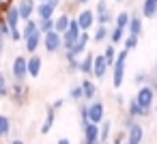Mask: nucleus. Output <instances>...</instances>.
Returning a JSON list of instances; mask_svg holds the SVG:
<instances>
[{"instance_id": "obj_1", "label": "nucleus", "mask_w": 157, "mask_h": 144, "mask_svg": "<svg viewBox=\"0 0 157 144\" xmlns=\"http://www.w3.org/2000/svg\"><path fill=\"white\" fill-rule=\"evenodd\" d=\"M127 50L123 47L121 52H118V58H116V63H114V67H112V86L114 88H121V84H123V80H125V65H127Z\"/></svg>"}, {"instance_id": "obj_2", "label": "nucleus", "mask_w": 157, "mask_h": 144, "mask_svg": "<svg viewBox=\"0 0 157 144\" xmlns=\"http://www.w3.org/2000/svg\"><path fill=\"white\" fill-rule=\"evenodd\" d=\"M11 75H13V82H24L28 75V58L24 56H15L13 63H11Z\"/></svg>"}, {"instance_id": "obj_3", "label": "nucleus", "mask_w": 157, "mask_h": 144, "mask_svg": "<svg viewBox=\"0 0 157 144\" xmlns=\"http://www.w3.org/2000/svg\"><path fill=\"white\" fill-rule=\"evenodd\" d=\"M144 110H148L151 112V108H153V101H155V88L151 86V84H144V86H140L138 88V95L133 97Z\"/></svg>"}, {"instance_id": "obj_4", "label": "nucleus", "mask_w": 157, "mask_h": 144, "mask_svg": "<svg viewBox=\"0 0 157 144\" xmlns=\"http://www.w3.org/2000/svg\"><path fill=\"white\" fill-rule=\"evenodd\" d=\"M43 47H45V52H50V54H56V52H60V50H65V43H63V35L60 32H48L45 37H43Z\"/></svg>"}, {"instance_id": "obj_5", "label": "nucleus", "mask_w": 157, "mask_h": 144, "mask_svg": "<svg viewBox=\"0 0 157 144\" xmlns=\"http://www.w3.org/2000/svg\"><path fill=\"white\" fill-rule=\"evenodd\" d=\"M78 24H80V28L84 30V32H88L93 26H95V22H97V13L93 11V9H82L80 13H78Z\"/></svg>"}, {"instance_id": "obj_6", "label": "nucleus", "mask_w": 157, "mask_h": 144, "mask_svg": "<svg viewBox=\"0 0 157 144\" xmlns=\"http://www.w3.org/2000/svg\"><path fill=\"white\" fill-rule=\"evenodd\" d=\"M9 97L13 99L15 105H24V103L28 101V88L24 86V82H13V86H11V95H9Z\"/></svg>"}, {"instance_id": "obj_7", "label": "nucleus", "mask_w": 157, "mask_h": 144, "mask_svg": "<svg viewBox=\"0 0 157 144\" xmlns=\"http://www.w3.org/2000/svg\"><path fill=\"white\" fill-rule=\"evenodd\" d=\"M103 101H90L88 103V114H90V123H97V125H101L105 118H103Z\"/></svg>"}, {"instance_id": "obj_8", "label": "nucleus", "mask_w": 157, "mask_h": 144, "mask_svg": "<svg viewBox=\"0 0 157 144\" xmlns=\"http://www.w3.org/2000/svg\"><path fill=\"white\" fill-rule=\"evenodd\" d=\"M144 140V127L140 123H133L127 129V144H142Z\"/></svg>"}, {"instance_id": "obj_9", "label": "nucleus", "mask_w": 157, "mask_h": 144, "mask_svg": "<svg viewBox=\"0 0 157 144\" xmlns=\"http://www.w3.org/2000/svg\"><path fill=\"white\" fill-rule=\"evenodd\" d=\"M43 37H45V35H43L41 30H37L35 35H30L28 39H24V47H26V52H28V54H37V47L43 45Z\"/></svg>"}, {"instance_id": "obj_10", "label": "nucleus", "mask_w": 157, "mask_h": 144, "mask_svg": "<svg viewBox=\"0 0 157 144\" xmlns=\"http://www.w3.org/2000/svg\"><path fill=\"white\" fill-rule=\"evenodd\" d=\"M35 2H37V0H20V2H17V9H20V13H22V20H24V22L33 20V13H37Z\"/></svg>"}, {"instance_id": "obj_11", "label": "nucleus", "mask_w": 157, "mask_h": 144, "mask_svg": "<svg viewBox=\"0 0 157 144\" xmlns=\"http://www.w3.org/2000/svg\"><path fill=\"white\" fill-rule=\"evenodd\" d=\"M82 131H84V140L86 142H101V125L88 123Z\"/></svg>"}, {"instance_id": "obj_12", "label": "nucleus", "mask_w": 157, "mask_h": 144, "mask_svg": "<svg viewBox=\"0 0 157 144\" xmlns=\"http://www.w3.org/2000/svg\"><path fill=\"white\" fill-rule=\"evenodd\" d=\"M5 20H7V24L11 26V30H15V28L20 26V22H22V13H20V9H17V5L9 7V9L5 11Z\"/></svg>"}, {"instance_id": "obj_13", "label": "nucleus", "mask_w": 157, "mask_h": 144, "mask_svg": "<svg viewBox=\"0 0 157 144\" xmlns=\"http://www.w3.org/2000/svg\"><path fill=\"white\" fill-rule=\"evenodd\" d=\"M95 54L93 52H86L84 56H82V60H80V73H86V75H93V71H95Z\"/></svg>"}, {"instance_id": "obj_14", "label": "nucleus", "mask_w": 157, "mask_h": 144, "mask_svg": "<svg viewBox=\"0 0 157 144\" xmlns=\"http://www.w3.org/2000/svg\"><path fill=\"white\" fill-rule=\"evenodd\" d=\"M108 69H110V65H108L105 56H103V54H99V56L95 58V71H93V75H95L97 80H103V75L108 73Z\"/></svg>"}, {"instance_id": "obj_15", "label": "nucleus", "mask_w": 157, "mask_h": 144, "mask_svg": "<svg viewBox=\"0 0 157 144\" xmlns=\"http://www.w3.org/2000/svg\"><path fill=\"white\" fill-rule=\"evenodd\" d=\"M41 65H43V58L37 56V54H30V58H28V75L30 78H39Z\"/></svg>"}, {"instance_id": "obj_16", "label": "nucleus", "mask_w": 157, "mask_h": 144, "mask_svg": "<svg viewBox=\"0 0 157 144\" xmlns=\"http://www.w3.org/2000/svg\"><path fill=\"white\" fill-rule=\"evenodd\" d=\"M90 41V35L88 32H82V37H80V41L75 43V47L71 50V52H67V54H73V56H78V58H82L84 54H86V43Z\"/></svg>"}, {"instance_id": "obj_17", "label": "nucleus", "mask_w": 157, "mask_h": 144, "mask_svg": "<svg viewBox=\"0 0 157 144\" xmlns=\"http://www.w3.org/2000/svg\"><path fill=\"white\" fill-rule=\"evenodd\" d=\"M80 84H82V90H84V99H86V101H95V97H97V86H95V82L88 80V78H84Z\"/></svg>"}, {"instance_id": "obj_18", "label": "nucleus", "mask_w": 157, "mask_h": 144, "mask_svg": "<svg viewBox=\"0 0 157 144\" xmlns=\"http://www.w3.org/2000/svg\"><path fill=\"white\" fill-rule=\"evenodd\" d=\"M54 5H50V2H41V5H37V17L39 20H52L54 17Z\"/></svg>"}, {"instance_id": "obj_19", "label": "nucleus", "mask_w": 157, "mask_h": 144, "mask_svg": "<svg viewBox=\"0 0 157 144\" xmlns=\"http://www.w3.org/2000/svg\"><path fill=\"white\" fill-rule=\"evenodd\" d=\"M127 114H129V116H133V118L138 120V118L148 116V110H144V108H142L136 99H131V101H129V110H127Z\"/></svg>"}, {"instance_id": "obj_20", "label": "nucleus", "mask_w": 157, "mask_h": 144, "mask_svg": "<svg viewBox=\"0 0 157 144\" xmlns=\"http://www.w3.org/2000/svg\"><path fill=\"white\" fill-rule=\"evenodd\" d=\"M54 120H56V110H54V105H50V108H48V112H45V120H43V125H41V133H43V135L52 131Z\"/></svg>"}, {"instance_id": "obj_21", "label": "nucleus", "mask_w": 157, "mask_h": 144, "mask_svg": "<svg viewBox=\"0 0 157 144\" xmlns=\"http://www.w3.org/2000/svg\"><path fill=\"white\" fill-rule=\"evenodd\" d=\"M69 26H71V17H69V13H63V15L56 17V32L65 35V32L69 30Z\"/></svg>"}, {"instance_id": "obj_22", "label": "nucleus", "mask_w": 157, "mask_h": 144, "mask_svg": "<svg viewBox=\"0 0 157 144\" xmlns=\"http://www.w3.org/2000/svg\"><path fill=\"white\" fill-rule=\"evenodd\" d=\"M110 35H112V30H110L108 26H101V24H99V26H95V35H93V41H95V43H103V41H105V39H108Z\"/></svg>"}, {"instance_id": "obj_23", "label": "nucleus", "mask_w": 157, "mask_h": 144, "mask_svg": "<svg viewBox=\"0 0 157 144\" xmlns=\"http://www.w3.org/2000/svg\"><path fill=\"white\" fill-rule=\"evenodd\" d=\"M157 15V0H144L142 2V17H155Z\"/></svg>"}, {"instance_id": "obj_24", "label": "nucleus", "mask_w": 157, "mask_h": 144, "mask_svg": "<svg viewBox=\"0 0 157 144\" xmlns=\"http://www.w3.org/2000/svg\"><path fill=\"white\" fill-rule=\"evenodd\" d=\"M129 35H136V37H140L142 35V17L140 15H131V22H129Z\"/></svg>"}, {"instance_id": "obj_25", "label": "nucleus", "mask_w": 157, "mask_h": 144, "mask_svg": "<svg viewBox=\"0 0 157 144\" xmlns=\"http://www.w3.org/2000/svg\"><path fill=\"white\" fill-rule=\"evenodd\" d=\"M103 56H105L108 65H110V67H114V63H116V58H118V52H116V47L110 43V45H105V47H103Z\"/></svg>"}, {"instance_id": "obj_26", "label": "nucleus", "mask_w": 157, "mask_h": 144, "mask_svg": "<svg viewBox=\"0 0 157 144\" xmlns=\"http://www.w3.org/2000/svg\"><path fill=\"white\" fill-rule=\"evenodd\" d=\"M65 60H67V69H69V73L80 71V60H82V58H78V56H73V54H67V52H65Z\"/></svg>"}, {"instance_id": "obj_27", "label": "nucleus", "mask_w": 157, "mask_h": 144, "mask_svg": "<svg viewBox=\"0 0 157 144\" xmlns=\"http://www.w3.org/2000/svg\"><path fill=\"white\" fill-rule=\"evenodd\" d=\"M129 22H131V15H129L127 11H121V13L116 15V28L127 30V28H129Z\"/></svg>"}, {"instance_id": "obj_28", "label": "nucleus", "mask_w": 157, "mask_h": 144, "mask_svg": "<svg viewBox=\"0 0 157 144\" xmlns=\"http://www.w3.org/2000/svg\"><path fill=\"white\" fill-rule=\"evenodd\" d=\"M39 30H41L43 35L54 32V30H56V20H54V17H52V20H39Z\"/></svg>"}, {"instance_id": "obj_29", "label": "nucleus", "mask_w": 157, "mask_h": 144, "mask_svg": "<svg viewBox=\"0 0 157 144\" xmlns=\"http://www.w3.org/2000/svg\"><path fill=\"white\" fill-rule=\"evenodd\" d=\"M39 30V22H35V20H28V22H24V28H22V32H24V39H28L30 35H35Z\"/></svg>"}, {"instance_id": "obj_30", "label": "nucleus", "mask_w": 157, "mask_h": 144, "mask_svg": "<svg viewBox=\"0 0 157 144\" xmlns=\"http://www.w3.org/2000/svg\"><path fill=\"white\" fill-rule=\"evenodd\" d=\"M90 123V114H88V103H82L80 105V125H82V129L86 127Z\"/></svg>"}, {"instance_id": "obj_31", "label": "nucleus", "mask_w": 157, "mask_h": 144, "mask_svg": "<svg viewBox=\"0 0 157 144\" xmlns=\"http://www.w3.org/2000/svg\"><path fill=\"white\" fill-rule=\"evenodd\" d=\"M110 41H112V45H116V43L125 41V30L114 26V28H112V35H110Z\"/></svg>"}, {"instance_id": "obj_32", "label": "nucleus", "mask_w": 157, "mask_h": 144, "mask_svg": "<svg viewBox=\"0 0 157 144\" xmlns=\"http://www.w3.org/2000/svg\"><path fill=\"white\" fill-rule=\"evenodd\" d=\"M69 99H71V101H82V99H84V90H82V84H78V86H73V88L69 90Z\"/></svg>"}, {"instance_id": "obj_33", "label": "nucleus", "mask_w": 157, "mask_h": 144, "mask_svg": "<svg viewBox=\"0 0 157 144\" xmlns=\"http://www.w3.org/2000/svg\"><path fill=\"white\" fill-rule=\"evenodd\" d=\"M110 127H112L110 120H103V123H101V144H110V142H108V140H110Z\"/></svg>"}, {"instance_id": "obj_34", "label": "nucleus", "mask_w": 157, "mask_h": 144, "mask_svg": "<svg viewBox=\"0 0 157 144\" xmlns=\"http://www.w3.org/2000/svg\"><path fill=\"white\" fill-rule=\"evenodd\" d=\"M9 131H11V120H9V116H0V135H9Z\"/></svg>"}, {"instance_id": "obj_35", "label": "nucleus", "mask_w": 157, "mask_h": 144, "mask_svg": "<svg viewBox=\"0 0 157 144\" xmlns=\"http://www.w3.org/2000/svg\"><path fill=\"white\" fill-rule=\"evenodd\" d=\"M11 95V88H9V82H7V75L0 73V97H9Z\"/></svg>"}, {"instance_id": "obj_36", "label": "nucleus", "mask_w": 157, "mask_h": 144, "mask_svg": "<svg viewBox=\"0 0 157 144\" xmlns=\"http://www.w3.org/2000/svg\"><path fill=\"white\" fill-rule=\"evenodd\" d=\"M138 39H140V37H136V35H129V37H125V43H123V45H125V50H127V52L136 50V47H138Z\"/></svg>"}, {"instance_id": "obj_37", "label": "nucleus", "mask_w": 157, "mask_h": 144, "mask_svg": "<svg viewBox=\"0 0 157 144\" xmlns=\"http://www.w3.org/2000/svg\"><path fill=\"white\" fill-rule=\"evenodd\" d=\"M11 32H13V30H11V26H9V24H7V20L2 17V24H0V37H2V39H9V37H11Z\"/></svg>"}, {"instance_id": "obj_38", "label": "nucleus", "mask_w": 157, "mask_h": 144, "mask_svg": "<svg viewBox=\"0 0 157 144\" xmlns=\"http://www.w3.org/2000/svg\"><path fill=\"white\" fill-rule=\"evenodd\" d=\"M108 11H110L108 2H105V0H99V2H97V7H95V13H97V17H99V15H103V13H108Z\"/></svg>"}, {"instance_id": "obj_39", "label": "nucleus", "mask_w": 157, "mask_h": 144, "mask_svg": "<svg viewBox=\"0 0 157 144\" xmlns=\"http://www.w3.org/2000/svg\"><path fill=\"white\" fill-rule=\"evenodd\" d=\"M148 80H151V78H148V73H144V71H140V73L136 71V75H133V82H136V84H146Z\"/></svg>"}, {"instance_id": "obj_40", "label": "nucleus", "mask_w": 157, "mask_h": 144, "mask_svg": "<svg viewBox=\"0 0 157 144\" xmlns=\"http://www.w3.org/2000/svg\"><path fill=\"white\" fill-rule=\"evenodd\" d=\"M114 144H127V129H123L114 135Z\"/></svg>"}, {"instance_id": "obj_41", "label": "nucleus", "mask_w": 157, "mask_h": 144, "mask_svg": "<svg viewBox=\"0 0 157 144\" xmlns=\"http://www.w3.org/2000/svg\"><path fill=\"white\" fill-rule=\"evenodd\" d=\"M133 123H138V120H136L133 116H129V114H125V116H123V127H125V129H129V127H131Z\"/></svg>"}, {"instance_id": "obj_42", "label": "nucleus", "mask_w": 157, "mask_h": 144, "mask_svg": "<svg viewBox=\"0 0 157 144\" xmlns=\"http://www.w3.org/2000/svg\"><path fill=\"white\" fill-rule=\"evenodd\" d=\"M65 105V99H56L54 101V110H58V108H63Z\"/></svg>"}, {"instance_id": "obj_43", "label": "nucleus", "mask_w": 157, "mask_h": 144, "mask_svg": "<svg viewBox=\"0 0 157 144\" xmlns=\"http://www.w3.org/2000/svg\"><path fill=\"white\" fill-rule=\"evenodd\" d=\"M56 144H71V142H69V140H67V138H60V140H58V142H56Z\"/></svg>"}, {"instance_id": "obj_44", "label": "nucleus", "mask_w": 157, "mask_h": 144, "mask_svg": "<svg viewBox=\"0 0 157 144\" xmlns=\"http://www.w3.org/2000/svg\"><path fill=\"white\" fill-rule=\"evenodd\" d=\"M50 5H54V9H56V7L60 5V0H50Z\"/></svg>"}, {"instance_id": "obj_45", "label": "nucleus", "mask_w": 157, "mask_h": 144, "mask_svg": "<svg viewBox=\"0 0 157 144\" xmlns=\"http://www.w3.org/2000/svg\"><path fill=\"white\" fill-rule=\"evenodd\" d=\"M151 86H153V88L157 90V80H151Z\"/></svg>"}, {"instance_id": "obj_46", "label": "nucleus", "mask_w": 157, "mask_h": 144, "mask_svg": "<svg viewBox=\"0 0 157 144\" xmlns=\"http://www.w3.org/2000/svg\"><path fill=\"white\" fill-rule=\"evenodd\" d=\"M11 144H26V142H24V140H13Z\"/></svg>"}, {"instance_id": "obj_47", "label": "nucleus", "mask_w": 157, "mask_h": 144, "mask_svg": "<svg viewBox=\"0 0 157 144\" xmlns=\"http://www.w3.org/2000/svg\"><path fill=\"white\" fill-rule=\"evenodd\" d=\"M82 144H101V142H86V140H82Z\"/></svg>"}, {"instance_id": "obj_48", "label": "nucleus", "mask_w": 157, "mask_h": 144, "mask_svg": "<svg viewBox=\"0 0 157 144\" xmlns=\"http://www.w3.org/2000/svg\"><path fill=\"white\" fill-rule=\"evenodd\" d=\"M75 2H78V5H86V2H88V0H75Z\"/></svg>"}, {"instance_id": "obj_49", "label": "nucleus", "mask_w": 157, "mask_h": 144, "mask_svg": "<svg viewBox=\"0 0 157 144\" xmlns=\"http://www.w3.org/2000/svg\"><path fill=\"white\" fill-rule=\"evenodd\" d=\"M155 80H157V60H155Z\"/></svg>"}, {"instance_id": "obj_50", "label": "nucleus", "mask_w": 157, "mask_h": 144, "mask_svg": "<svg viewBox=\"0 0 157 144\" xmlns=\"http://www.w3.org/2000/svg\"><path fill=\"white\" fill-rule=\"evenodd\" d=\"M41 2H50V0H37V5H41Z\"/></svg>"}, {"instance_id": "obj_51", "label": "nucleus", "mask_w": 157, "mask_h": 144, "mask_svg": "<svg viewBox=\"0 0 157 144\" xmlns=\"http://www.w3.org/2000/svg\"><path fill=\"white\" fill-rule=\"evenodd\" d=\"M155 118H157V103H155Z\"/></svg>"}, {"instance_id": "obj_52", "label": "nucleus", "mask_w": 157, "mask_h": 144, "mask_svg": "<svg viewBox=\"0 0 157 144\" xmlns=\"http://www.w3.org/2000/svg\"><path fill=\"white\" fill-rule=\"evenodd\" d=\"M116 2H125V0H116Z\"/></svg>"}]
</instances>
